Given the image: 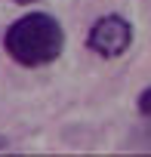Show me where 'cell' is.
I'll return each instance as SVG.
<instances>
[{"label": "cell", "instance_id": "6da1fadb", "mask_svg": "<svg viewBox=\"0 0 151 157\" xmlns=\"http://www.w3.org/2000/svg\"><path fill=\"white\" fill-rule=\"evenodd\" d=\"M3 49L22 68L52 65L65 52V28L52 13H28L6 28Z\"/></svg>", "mask_w": 151, "mask_h": 157}, {"label": "cell", "instance_id": "7a4b0ae2", "mask_svg": "<svg viewBox=\"0 0 151 157\" xmlns=\"http://www.w3.org/2000/svg\"><path fill=\"white\" fill-rule=\"evenodd\" d=\"M133 37H136L133 22L123 19L120 13H111V16H102L93 22V28L87 34V46L102 59H117L133 46Z\"/></svg>", "mask_w": 151, "mask_h": 157}, {"label": "cell", "instance_id": "3957f363", "mask_svg": "<svg viewBox=\"0 0 151 157\" xmlns=\"http://www.w3.org/2000/svg\"><path fill=\"white\" fill-rule=\"evenodd\" d=\"M136 108H139V114H142L145 120H151V86H145V90L139 93V102H136Z\"/></svg>", "mask_w": 151, "mask_h": 157}, {"label": "cell", "instance_id": "277c9868", "mask_svg": "<svg viewBox=\"0 0 151 157\" xmlns=\"http://www.w3.org/2000/svg\"><path fill=\"white\" fill-rule=\"evenodd\" d=\"M0 151H10V139L6 136H0Z\"/></svg>", "mask_w": 151, "mask_h": 157}, {"label": "cell", "instance_id": "5b68a950", "mask_svg": "<svg viewBox=\"0 0 151 157\" xmlns=\"http://www.w3.org/2000/svg\"><path fill=\"white\" fill-rule=\"evenodd\" d=\"M13 3H19V6H28V3H34V0H13Z\"/></svg>", "mask_w": 151, "mask_h": 157}]
</instances>
